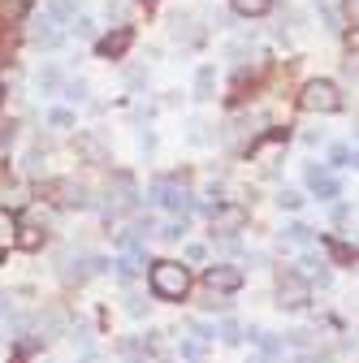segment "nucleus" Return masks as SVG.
<instances>
[{"instance_id": "f257e3e1", "label": "nucleus", "mask_w": 359, "mask_h": 363, "mask_svg": "<svg viewBox=\"0 0 359 363\" xmlns=\"http://www.w3.org/2000/svg\"><path fill=\"white\" fill-rule=\"evenodd\" d=\"M152 294L165 303H182L191 294V268L177 259H156L152 264Z\"/></svg>"}, {"instance_id": "f03ea898", "label": "nucleus", "mask_w": 359, "mask_h": 363, "mask_svg": "<svg viewBox=\"0 0 359 363\" xmlns=\"http://www.w3.org/2000/svg\"><path fill=\"white\" fill-rule=\"evenodd\" d=\"M299 104H303L307 113H338V108H342V91H338L329 78H311V82L303 86Z\"/></svg>"}, {"instance_id": "7ed1b4c3", "label": "nucleus", "mask_w": 359, "mask_h": 363, "mask_svg": "<svg viewBox=\"0 0 359 363\" xmlns=\"http://www.w3.org/2000/svg\"><path fill=\"white\" fill-rule=\"evenodd\" d=\"M307 298H311V281L307 277H299V272H277V303L282 307H307Z\"/></svg>"}, {"instance_id": "20e7f679", "label": "nucleus", "mask_w": 359, "mask_h": 363, "mask_svg": "<svg viewBox=\"0 0 359 363\" xmlns=\"http://www.w3.org/2000/svg\"><path fill=\"white\" fill-rule=\"evenodd\" d=\"M204 281H208V294H238L247 277H243V268H234V264H212Z\"/></svg>"}, {"instance_id": "39448f33", "label": "nucleus", "mask_w": 359, "mask_h": 363, "mask_svg": "<svg viewBox=\"0 0 359 363\" xmlns=\"http://www.w3.org/2000/svg\"><path fill=\"white\" fill-rule=\"evenodd\" d=\"M243 225H247V208H238V203L212 208V230H216V234H238Z\"/></svg>"}, {"instance_id": "423d86ee", "label": "nucleus", "mask_w": 359, "mask_h": 363, "mask_svg": "<svg viewBox=\"0 0 359 363\" xmlns=\"http://www.w3.org/2000/svg\"><path fill=\"white\" fill-rule=\"evenodd\" d=\"M152 199L165 203V208H177V212L191 208V195H187L182 186H173V182H156V186H152Z\"/></svg>"}, {"instance_id": "0eeeda50", "label": "nucleus", "mask_w": 359, "mask_h": 363, "mask_svg": "<svg viewBox=\"0 0 359 363\" xmlns=\"http://www.w3.org/2000/svg\"><path fill=\"white\" fill-rule=\"evenodd\" d=\"M74 147H78V156H82L87 164H109V147L96 139V134H78Z\"/></svg>"}, {"instance_id": "6e6552de", "label": "nucleus", "mask_w": 359, "mask_h": 363, "mask_svg": "<svg viewBox=\"0 0 359 363\" xmlns=\"http://www.w3.org/2000/svg\"><path fill=\"white\" fill-rule=\"evenodd\" d=\"M130 39H134V30H130V26H117L113 35L100 39V48H96V52H100V57H121V52L130 48Z\"/></svg>"}, {"instance_id": "1a4fd4ad", "label": "nucleus", "mask_w": 359, "mask_h": 363, "mask_svg": "<svg viewBox=\"0 0 359 363\" xmlns=\"http://www.w3.org/2000/svg\"><path fill=\"white\" fill-rule=\"evenodd\" d=\"M134 208V182L130 177H113V199H109V212H130Z\"/></svg>"}, {"instance_id": "9d476101", "label": "nucleus", "mask_w": 359, "mask_h": 363, "mask_svg": "<svg viewBox=\"0 0 359 363\" xmlns=\"http://www.w3.org/2000/svg\"><path fill=\"white\" fill-rule=\"evenodd\" d=\"M307 186L316 191V199H333V195H338V182H333L325 169H316V164L307 169Z\"/></svg>"}, {"instance_id": "9b49d317", "label": "nucleus", "mask_w": 359, "mask_h": 363, "mask_svg": "<svg viewBox=\"0 0 359 363\" xmlns=\"http://www.w3.org/2000/svg\"><path fill=\"white\" fill-rule=\"evenodd\" d=\"M61 203L65 208H87V203H92V195H87V186H82V182H61Z\"/></svg>"}, {"instance_id": "f8f14e48", "label": "nucleus", "mask_w": 359, "mask_h": 363, "mask_svg": "<svg viewBox=\"0 0 359 363\" xmlns=\"http://www.w3.org/2000/svg\"><path fill=\"white\" fill-rule=\"evenodd\" d=\"M311 238H316V234H311L307 225H299V220H294V225H286V230H282V242H286V247H307Z\"/></svg>"}, {"instance_id": "ddd939ff", "label": "nucleus", "mask_w": 359, "mask_h": 363, "mask_svg": "<svg viewBox=\"0 0 359 363\" xmlns=\"http://www.w3.org/2000/svg\"><path fill=\"white\" fill-rule=\"evenodd\" d=\"M18 247L22 251H39L43 247V230H39V225H22V230H18Z\"/></svg>"}, {"instance_id": "4468645a", "label": "nucleus", "mask_w": 359, "mask_h": 363, "mask_svg": "<svg viewBox=\"0 0 359 363\" xmlns=\"http://www.w3.org/2000/svg\"><path fill=\"white\" fill-rule=\"evenodd\" d=\"M234 5V13H243V18H260V13H268V5L273 0H230Z\"/></svg>"}, {"instance_id": "2eb2a0df", "label": "nucleus", "mask_w": 359, "mask_h": 363, "mask_svg": "<svg viewBox=\"0 0 359 363\" xmlns=\"http://www.w3.org/2000/svg\"><path fill=\"white\" fill-rule=\"evenodd\" d=\"M31 35H35V43H43V48H53V43H57V30L48 26V18H39V22L31 26Z\"/></svg>"}, {"instance_id": "dca6fc26", "label": "nucleus", "mask_w": 359, "mask_h": 363, "mask_svg": "<svg viewBox=\"0 0 359 363\" xmlns=\"http://www.w3.org/2000/svg\"><path fill=\"white\" fill-rule=\"evenodd\" d=\"M329 255H333V264H355V247L350 242H329Z\"/></svg>"}, {"instance_id": "f3484780", "label": "nucleus", "mask_w": 359, "mask_h": 363, "mask_svg": "<svg viewBox=\"0 0 359 363\" xmlns=\"http://www.w3.org/2000/svg\"><path fill=\"white\" fill-rule=\"evenodd\" d=\"M0 203H5L9 212H18V208H26V195L18 186H9V191H0Z\"/></svg>"}, {"instance_id": "a211bd4d", "label": "nucleus", "mask_w": 359, "mask_h": 363, "mask_svg": "<svg viewBox=\"0 0 359 363\" xmlns=\"http://www.w3.org/2000/svg\"><path fill=\"white\" fill-rule=\"evenodd\" d=\"M22 13H26L22 0H0V18H22Z\"/></svg>"}, {"instance_id": "6ab92c4d", "label": "nucleus", "mask_w": 359, "mask_h": 363, "mask_svg": "<svg viewBox=\"0 0 359 363\" xmlns=\"http://www.w3.org/2000/svg\"><path fill=\"white\" fill-rule=\"evenodd\" d=\"M182 354H187V359H195V363H199V359H204V354H208V346H204V342H182Z\"/></svg>"}, {"instance_id": "aec40b11", "label": "nucleus", "mask_w": 359, "mask_h": 363, "mask_svg": "<svg viewBox=\"0 0 359 363\" xmlns=\"http://www.w3.org/2000/svg\"><path fill=\"white\" fill-rule=\"evenodd\" d=\"M277 203H282V208H303V195H294V191H282V195H277Z\"/></svg>"}, {"instance_id": "412c9836", "label": "nucleus", "mask_w": 359, "mask_h": 363, "mask_svg": "<svg viewBox=\"0 0 359 363\" xmlns=\"http://www.w3.org/2000/svg\"><path fill=\"white\" fill-rule=\"evenodd\" d=\"M333 220H338V225H355V212H350V208H338Z\"/></svg>"}, {"instance_id": "4be33fe9", "label": "nucleus", "mask_w": 359, "mask_h": 363, "mask_svg": "<svg viewBox=\"0 0 359 363\" xmlns=\"http://www.w3.org/2000/svg\"><path fill=\"white\" fill-rule=\"evenodd\" d=\"M333 164H350V152L346 147H333Z\"/></svg>"}, {"instance_id": "5701e85b", "label": "nucleus", "mask_w": 359, "mask_h": 363, "mask_svg": "<svg viewBox=\"0 0 359 363\" xmlns=\"http://www.w3.org/2000/svg\"><path fill=\"white\" fill-rule=\"evenodd\" d=\"M0 96H5V82H0Z\"/></svg>"}, {"instance_id": "b1692460", "label": "nucleus", "mask_w": 359, "mask_h": 363, "mask_svg": "<svg viewBox=\"0 0 359 363\" xmlns=\"http://www.w3.org/2000/svg\"><path fill=\"white\" fill-rule=\"evenodd\" d=\"M0 255H5V242H0Z\"/></svg>"}]
</instances>
